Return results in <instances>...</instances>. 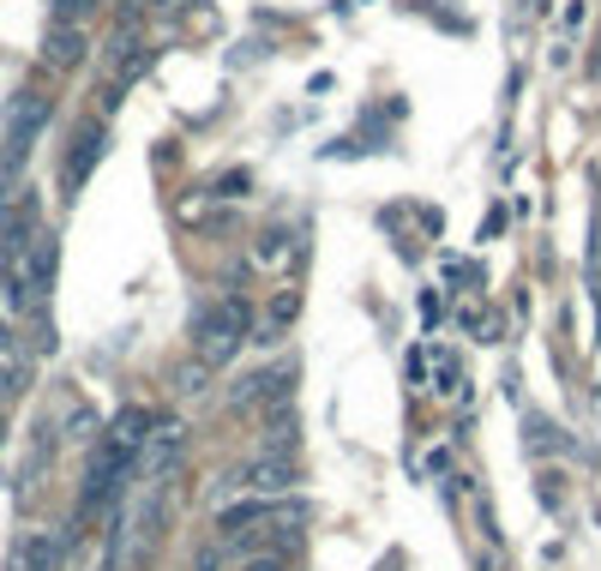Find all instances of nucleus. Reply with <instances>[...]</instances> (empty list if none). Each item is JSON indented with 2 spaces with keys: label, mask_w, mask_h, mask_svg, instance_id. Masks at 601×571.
<instances>
[{
  "label": "nucleus",
  "mask_w": 601,
  "mask_h": 571,
  "mask_svg": "<svg viewBox=\"0 0 601 571\" xmlns=\"http://www.w3.org/2000/svg\"><path fill=\"white\" fill-rule=\"evenodd\" d=\"M181 391H187V398H204V391H211V361H187V368H181Z\"/></svg>",
  "instance_id": "ddd939ff"
},
{
  "label": "nucleus",
  "mask_w": 601,
  "mask_h": 571,
  "mask_svg": "<svg viewBox=\"0 0 601 571\" xmlns=\"http://www.w3.org/2000/svg\"><path fill=\"white\" fill-rule=\"evenodd\" d=\"M181 463H187V421L157 415L151 421V439H144V451H139L144 488H169V481L181 475Z\"/></svg>",
  "instance_id": "7ed1b4c3"
},
{
  "label": "nucleus",
  "mask_w": 601,
  "mask_h": 571,
  "mask_svg": "<svg viewBox=\"0 0 601 571\" xmlns=\"http://www.w3.org/2000/svg\"><path fill=\"white\" fill-rule=\"evenodd\" d=\"M49 114H54V102L42 97V91H19L7 102V144H0V174L7 181H19V169L31 163V151H37V139H42V127H49Z\"/></svg>",
  "instance_id": "f03ea898"
},
{
  "label": "nucleus",
  "mask_w": 601,
  "mask_h": 571,
  "mask_svg": "<svg viewBox=\"0 0 601 571\" xmlns=\"http://www.w3.org/2000/svg\"><path fill=\"white\" fill-rule=\"evenodd\" d=\"M296 445H301V409L296 403H271L266 445H259V451H289V458H296Z\"/></svg>",
  "instance_id": "1a4fd4ad"
},
{
  "label": "nucleus",
  "mask_w": 601,
  "mask_h": 571,
  "mask_svg": "<svg viewBox=\"0 0 601 571\" xmlns=\"http://www.w3.org/2000/svg\"><path fill=\"white\" fill-rule=\"evenodd\" d=\"M247 181H253V174L234 169V174H223V181H217V193H223V199H241V193H247Z\"/></svg>",
  "instance_id": "a211bd4d"
},
{
  "label": "nucleus",
  "mask_w": 601,
  "mask_h": 571,
  "mask_svg": "<svg viewBox=\"0 0 601 571\" xmlns=\"http://www.w3.org/2000/svg\"><path fill=\"white\" fill-rule=\"evenodd\" d=\"M84 49H91V42H84V24H49V37H42V61L61 67V72L79 67Z\"/></svg>",
  "instance_id": "6e6552de"
},
{
  "label": "nucleus",
  "mask_w": 601,
  "mask_h": 571,
  "mask_svg": "<svg viewBox=\"0 0 601 571\" xmlns=\"http://www.w3.org/2000/svg\"><path fill=\"white\" fill-rule=\"evenodd\" d=\"M283 241L289 236H266V241H259V259H283Z\"/></svg>",
  "instance_id": "6ab92c4d"
},
{
  "label": "nucleus",
  "mask_w": 601,
  "mask_h": 571,
  "mask_svg": "<svg viewBox=\"0 0 601 571\" xmlns=\"http://www.w3.org/2000/svg\"><path fill=\"white\" fill-rule=\"evenodd\" d=\"M223 541H211V548H199V560H193V571H223Z\"/></svg>",
  "instance_id": "f3484780"
},
{
  "label": "nucleus",
  "mask_w": 601,
  "mask_h": 571,
  "mask_svg": "<svg viewBox=\"0 0 601 571\" xmlns=\"http://www.w3.org/2000/svg\"><path fill=\"white\" fill-rule=\"evenodd\" d=\"M24 379H31V368H24V355L7 343V337H0V409H7V403L24 391Z\"/></svg>",
  "instance_id": "9b49d317"
},
{
  "label": "nucleus",
  "mask_w": 601,
  "mask_h": 571,
  "mask_svg": "<svg viewBox=\"0 0 601 571\" xmlns=\"http://www.w3.org/2000/svg\"><path fill=\"white\" fill-rule=\"evenodd\" d=\"M144 7H163V12H174V7H187V0H144Z\"/></svg>",
  "instance_id": "aec40b11"
},
{
  "label": "nucleus",
  "mask_w": 601,
  "mask_h": 571,
  "mask_svg": "<svg viewBox=\"0 0 601 571\" xmlns=\"http://www.w3.org/2000/svg\"><path fill=\"white\" fill-rule=\"evenodd\" d=\"M61 553H67V541H54V535H24L19 553H12V571H61Z\"/></svg>",
  "instance_id": "9d476101"
},
{
  "label": "nucleus",
  "mask_w": 601,
  "mask_h": 571,
  "mask_svg": "<svg viewBox=\"0 0 601 571\" xmlns=\"http://www.w3.org/2000/svg\"><path fill=\"white\" fill-rule=\"evenodd\" d=\"M241 571H289V553H247Z\"/></svg>",
  "instance_id": "dca6fc26"
},
{
  "label": "nucleus",
  "mask_w": 601,
  "mask_h": 571,
  "mask_svg": "<svg viewBox=\"0 0 601 571\" xmlns=\"http://www.w3.org/2000/svg\"><path fill=\"white\" fill-rule=\"evenodd\" d=\"M247 337H253V307H247V295H223V301L199 307V319H193V355L217 368V361L241 355Z\"/></svg>",
  "instance_id": "f257e3e1"
},
{
  "label": "nucleus",
  "mask_w": 601,
  "mask_h": 571,
  "mask_svg": "<svg viewBox=\"0 0 601 571\" xmlns=\"http://www.w3.org/2000/svg\"><path fill=\"white\" fill-rule=\"evenodd\" d=\"M144 72H151V42H144L139 31H121L109 42V84L127 91V84H139Z\"/></svg>",
  "instance_id": "39448f33"
},
{
  "label": "nucleus",
  "mask_w": 601,
  "mask_h": 571,
  "mask_svg": "<svg viewBox=\"0 0 601 571\" xmlns=\"http://www.w3.org/2000/svg\"><path fill=\"white\" fill-rule=\"evenodd\" d=\"M296 481H301V463L289 458V451H259V458L241 470V493H259V500H277V493H289Z\"/></svg>",
  "instance_id": "20e7f679"
},
{
  "label": "nucleus",
  "mask_w": 601,
  "mask_h": 571,
  "mask_svg": "<svg viewBox=\"0 0 601 571\" xmlns=\"http://www.w3.org/2000/svg\"><path fill=\"white\" fill-rule=\"evenodd\" d=\"M144 439H151V415H144V409H121V415L109 421V433H102V451H114L121 463H133V470H139Z\"/></svg>",
  "instance_id": "423d86ee"
},
{
  "label": "nucleus",
  "mask_w": 601,
  "mask_h": 571,
  "mask_svg": "<svg viewBox=\"0 0 601 571\" xmlns=\"http://www.w3.org/2000/svg\"><path fill=\"white\" fill-rule=\"evenodd\" d=\"M530 445H535V451H565V439H560V428H553V421H530Z\"/></svg>",
  "instance_id": "4468645a"
},
{
  "label": "nucleus",
  "mask_w": 601,
  "mask_h": 571,
  "mask_svg": "<svg viewBox=\"0 0 601 571\" xmlns=\"http://www.w3.org/2000/svg\"><path fill=\"white\" fill-rule=\"evenodd\" d=\"M102 151H109V133H102V127L91 121V127H79V133H72V151H67V193H79L84 181H91V169L102 163Z\"/></svg>",
  "instance_id": "0eeeda50"
},
{
  "label": "nucleus",
  "mask_w": 601,
  "mask_h": 571,
  "mask_svg": "<svg viewBox=\"0 0 601 571\" xmlns=\"http://www.w3.org/2000/svg\"><path fill=\"white\" fill-rule=\"evenodd\" d=\"M296 313H301V295H296V289H283V295L271 301V331H266V343H277V337L289 331V319H296Z\"/></svg>",
  "instance_id": "f8f14e48"
},
{
  "label": "nucleus",
  "mask_w": 601,
  "mask_h": 571,
  "mask_svg": "<svg viewBox=\"0 0 601 571\" xmlns=\"http://www.w3.org/2000/svg\"><path fill=\"white\" fill-rule=\"evenodd\" d=\"M97 0H54V24H84V12H91Z\"/></svg>",
  "instance_id": "2eb2a0df"
}]
</instances>
